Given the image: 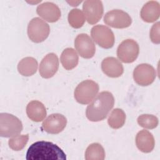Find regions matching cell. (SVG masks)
<instances>
[{"instance_id":"6da1fadb","label":"cell","mask_w":160,"mask_h":160,"mask_svg":"<svg viewBox=\"0 0 160 160\" xmlns=\"http://www.w3.org/2000/svg\"><path fill=\"white\" fill-rule=\"evenodd\" d=\"M26 159L28 160L66 159L64 151L56 144L45 141H37L28 148Z\"/></svg>"},{"instance_id":"ac0fdd59","label":"cell","mask_w":160,"mask_h":160,"mask_svg":"<svg viewBox=\"0 0 160 160\" xmlns=\"http://www.w3.org/2000/svg\"><path fill=\"white\" fill-rule=\"evenodd\" d=\"M46 113L44 105L39 101H32L26 106V114L28 118L32 121H42L46 118Z\"/></svg>"},{"instance_id":"e0dca14e","label":"cell","mask_w":160,"mask_h":160,"mask_svg":"<svg viewBox=\"0 0 160 160\" xmlns=\"http://www.w3.org/2000/svg\"><path fill=\"white\" fill-rule=\"evenodd\" d=\"M160 15V5L158 1L147 2L142 8L140 12L141 19L147 22H153L158 19Z\"/></svg>"},{"instance_id":"484cf974","label":"cell","mask_w":160,"mask_h":160,"mask_svg":"<svg viewBox=\"0 0 160 160\" xmlns=\"http://www.w3.org/2000/svg\"><path fill=\"white\" fill-rule=\"evenodd\" d=\"M159 22L154 24L150 31V38L151 41L154 44H159Z\"/></svg>"},{"instance_id":"2e32d148","label":"cell","mask_w":160,"mask_h":160,"mask_svg":"<svg viewBox=\"0 0 160 160\" xmlns=\"http://www.w3.org/2000/svg\"><path fill=\"white\" fill-rule=\"evenodd\" d=\"M136 144L141 151L146 153L150 152L154 148V138L149 131L143 129L136 134Z\"/></svg>"},{"instance_id":"ba28073f","label":"cell","mask_w":160,"mask_h":160,"mask_svg":"<svg viewBox=\"0 0 160 160\" xmlns=\"http://www.w3.org/2000/svg\"><path fill=\"white\" fill-rule=\"evenodd\" d=\"M104 22L110 27L123 29L131 24L132 19L125 11L120 9H113L104 15Z\"/></svg>"},{"instance_id":"d6986e66","label":"cell","mask_w":160,"mask_h":160,"mask_svg":"<svg viewBox=\"0 0 160 160\" xmlns=\"http://www.w3.org/2000/svg\"><path fill=\"white\" fill-rule=\"evenodd\" d=\"M60 60L65 69L71 70L78 65L79 57L73 48H68L65 49L61 53Z\"/></svg>"},{"instance_id":"5bb4252c","label":"cell","mask_w":160,"mask_h":160,"mask_svg":"<svg viewBox=\"0 0 160 160\" xmlns=\"http://www.w3.org/2000/svg\"><path fill=\"white\" fill-rule=\"evenodd\" d=\"M37 14L49 22H54L61 17V11L59 7L51 2H45L39 4L36 9Z\"/></svg>"},{"instance_id":"277c9868","label":"cell","mask_w":160,"mask_h":160,"mask_svg":"<svg viewBox=\"0 0 160 160\" xmlns=\"http://www.w3.org/2000/svg\"><path fill=\"white\" fill-rule=\"evenodd\" d=\"M22 130L21 120L9 113L0 114V135L4 138L14 137L19 135Z\"/></svg>"},{"instance_id":"d4e9b609","label":"cell","mask_w":160,"mask_h":160,"mask_svg":"<svg viewBox=\"0 0 160 160\" xmlns=\"http://www.w3.org/2000/svg\"><path fill=\"white\" fill-rule=\"evenodd\" d=\"M29 139L28 134H22L14 136L8 141L9 146L14 151H21L26 145Z\"/></svg>"},{"instance_id":"9c48e42d","label":"cell","mask_w":160,"mask_h":160,"mask_svg":"<svg viewBox=\"0 0 160 160\" xmlns=\"http://www.w3.org/2000/svg\"><path fill=\"white\" fill-rule=\"evenodd\" d=\"M156 77V70L149 64L143 63L139 64L135 68L133 71L134 81L142 86H146L152 84Z\"/></svg>"},{"instance_id":"30bf717a","label":"cell","mask_w":160,"mask_h":160,"mask_svg":"<svg viewBox=\"0 0 160 160\" xmlns=\"http://www.w3.org/2000/svg\"><path fill=\"white\" fill-rule=\"evenodd\" d=\"M82 9L84 17L90 24H95L102 18L104 12L102 3L98 0H88L84 2Z\"/></svg>"},{"instance_id":"4fadbf2b","label":"cell","mask_w":160,"mask_h":160,"mask_svg":"<svg viewBox=\"0 0 160 160\" xmlns=\"http://www.w3.org/2000/svg\"><path fill=\"white\" fill-rule=\"evenodd\" d=\"M59 68V59L53 52L48 54L41 61L39 72L41 77L48 79L52 78L57 72Z\"/></svg>"},{"instance_id":"8992f818","label":"cell","mask_w":160,"mask_h":160,"mask_svg":"<svg viewBox=\"0 0 160 160\" xmlns=\"http://www.w3.org/2000/svg\"><path fill=\"white\" fill-rule=\"evenodd\" d=\"M91 35L94 41L102 48L109 49L114 44L115 38L114 33L106 26H94L91 29Z\"/></svg>"},{"instance_id":"3957f363","label":"cell","mask_w":160,"mask_h":160,"mask_svg":"<svg viewBox=\"0 0 160 160\" xmlns=\"http://www.w3.org/2000/svg\"><path fill=\"white\" fill-rule=\"evenodd\" d=\"M99 91V85L92 80L81 82L76 88L74 92L76 101L82 104L90 103L96 96Z\"/></svg>"},{"instance_id":"52a82bcc","label":"cell","mask_w":160,"mask_h":160,"mask_svg":"<svg viewBox=\"0 0 160 160\" xmlns=\"http://www.w3.org/2000/svg\"><path fill=\"white\" fill-rule=\"evenodd\" d=\"M139 52V47L136 41L131 39L123 41L117 49V56L119 59L124 63H131L138 58Z\"/></svg>"},{"instance_id":"7c38bea8","label":"cell","mask_w":160,"mask_h":160,"mask_svg":"<svg viewBox=\"0 0 160 160\" xmlns=\"http://www.w3.org/2000/svg\"><path fill=\"white\" fill-rule=\"evenodd\" d=\"M67 119L63 115L55 113L49 115L42 122V128L48 133L56 134L61 132L65 128Z\"/></svg>"},{"instance_id":"8fae6325","label":"cell","mask_w":160,"mask_h":160,"mask_svg":"<svg viewBox=\"0 0 160 160\" xmlns=\"http://www.w3.org/2000/svg\"><path fill=\"white\" fill-rule=\"evenodd\" d=\"M74 46L78 54L85 59L92 58L96 52L95 44L87 34H78L74 40Z\"/></svg>"},{"instance_id":"5b68a950","label":"cell","mask_w":160,"mask_h":160,"mask_svg":"<svg viewBox=\"0 0 160 160\" xmlns=\"http://www.w3.org/2000/svg\"><path fill=\"white\" fill-rule=\"evenodd\" d=\"M49 32V26L39 18H34L28 24V35L34 42L39 43L44 41L48 37Z\"/></svg>"},{"instance_id":"603a6c76","label":"cell","mask_w":160,"mask_h":160,"mask_svg":"<svg viewBox=\"0 0 160 160\" xmlns=\"http://www.w3.org/2000/svg\"><path fill=\"white\" fill-rule=\"evenodd\" d=\"M68 19L71 26L76 29L81 28L85 22L84 14L82 11L79 9L71 10L69 12Z\"/></svg>"},{"instance_id":"cb8c5ba5","label":"cell","mask_w":160,"mask_h":160,"mask_svg":"<svg viewBox=\"0 0 160 160\" xmlns=\"http://www.w3.org/2000/svg\"><path fill=\"white\" fill-rule=\"evenodd\" d=\"M137 121L140 126L146 129H154L158 125V118L151 114H142L138 118Z\"/></svg>"},{"instance_id":"ffe728a7","label":"cell","mask_w":160,"mask_h":160,"mask_svg":"<svg viewBox=\"0 0 160 160\" xmlns=\"http://www.w3.org/2000/svg\"><path fill=\"white\" fill-rule=\"evenodd\" d=\"M38 61L32 57H26L18 63V72L24 76H31L35 74L38 69Z\"/></svg>"},{"instance_id":"7a4b0ae2","label":"cell","mask_w":160,"mask_h":160,"mask_svg":"<svg viewBox=\"0 0 160 160\" xmlns=\"http://www.w3.org/2000/svg\"><path fill=\"white\" fill-rule=\"evenodd\" d=\"M114 104V98L109 91L101 92L88 106L86 110L87 118L93 122L104 119Z\"/></svg>"},{"instance_id":"7402d4cb","label":"cell","mask_w":160,"mask_h":160,"mask_svg":"<svg viewBox=\"0 0 160 160\" xmlns=\"http://www.w3.org/2000/svg\"><path fill=\"white\" fill-rule=\"evenodd\" d=\"M126 114L122 109L116 108L113 109L109 116L108 122L112 129H119L125 123Z\"/></svg>"},{"instance_id":"44dd1931","label":"cell","mask_w":160,"mask_h":160,"mask_svg":"<svg viewBox=\"0 0 160 160\" xmlns=\"http://www.w3.org/2000/svg\"><path fill=\"white\" fill-rule=\"evenodd\" d=\"M105 158V151L103 147L98 142L91 144L85 152L86 160H103Z\"/></svg>"},{"instance_id":"9a60e30c","label":"cell","mask_w":160,"mask_h":160,"mask_svg":"<svg viewBox=\"0 0 160 160\" xmlns=\"http://www.w3.org/2000/svg\"><path fill=\"white\" fill-rule=\"evenodd\" d=\"M101 69L106 75L111 78H118L124 72L122 64L114 57L104 58L101 62Z\"/></svg>"}]
</instances>
